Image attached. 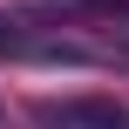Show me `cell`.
<instances>
[{
  "label": "cell",
  "instance_id": "cell-2",
  "mask_svg": "<svg viewBox=\"0 0 129 129\" xmlns=\"http://www.w3.org/2000/svg\"><path fill=\"white\" fill-rule=\"evenodd\" d=\"M116 7H122V14H129V0H116Z\"/></svg>",
  "mask_w": 129,
  "mask_h": 129
},
{
  "label": "cell",
  "instance_id": "cell-1",
  "mask_svg": "<svg viewBox=\"0 0 129 129\" xmlns=\"http://www.w3.org/2000/svg\"><path fill=\"white\" fill-rule=\"evenodd\" d=\"M34 122L41 129H129V102L116 95H48V102H34Z\"/></svg>",
  "mask_w": 129,
  "mask_h": 129
}]
</instances>
